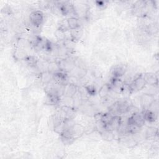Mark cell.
Here are the masks:
<instances>
[{
	"label": "cell",
	"mask_w": 159,
	"mask_h": 159,
	"mask_svg": "<svg viewBox=\"0 0 159 159\" xmlns=\"http://www.w3.org/2000/svg\"><path fill=\"white\" fill-rule=\"evenodd\" d=\"M155 101V99L153 95L147 93H144L140 99V104L144 109H147Z\"/></svg>",
	"instance_id": "5"
},
{
	"label": "cell",
	"mask_w": 159,
	"mask_h": 159,
	"mask_svg": "<svg viewBox=\"0 0 159 159\" xmlns=\"http://www.w3.org/2000/svg\"><path fill=\"white\" fill-rule=\"evenodd\" d=\"M29 20L32 25L35 27H39L43 22V14L40 10L34 11L29 15Z\"/></svg>",
	"instance_id": "3"
},
{
	"label": "cell",
	"mask_w": 159,
	"mask_h": 159,
	"mask_svg": "<svg viewBox=\"0 0 159 159\" xmlns=\"http://www.w3.org/2000/svg\"><path fill=\"white\" fill-rule=\"evenodd\" d=\"M145 119L142 112H134L127 120V125H132L141 128L145 124Z\"/></svg>",
	"instance_id": "2"
},
{
	"label": "cell",
	"mask_w": 159,
	"mask_h": 159,
	"mask_svg": "<svg viewBox=\"0 0 159 159\" xmlns=\"http://www.w3.org/2000/svg\"><path fill=\"white\" fill-rule=\"evenodd\" d=\"M110 86L109 84H105L103 85L99 91V95L101 98H106L107 96L109 91H110Z\"/></svg>",
	"instance_id": "14"
},
{
	"label": "cell",
	"mask_w": 159,
	"mask_h": 159,
	"mask_svg": "<svg viewBox=\"0 0 159 159\" xmlns=\"http://www.w3.org/2000/svg\"><path fill=\"white\" fill-rule=\"evenodd\" d=\"M85 132V129L80 124H74L71 127V133L74 139L80 138Z\"/></svg>",
	"instance_id": "8"
},
{
	"label": "cell",
	"mask_w": 159,
	"mask_h": 159,
	"mask_svg": "<svg viewBox=\"0 0 159 159\" xmlns=\"http://www.w3.org/2000/svg\"><path fill=\"white\" fill-rule=\"evenodd\" d=\"M83 35V31L80 28L71 30L70 31V39L73 42L78 41Z\"/></svg>",
	"instance_id": "11"
},
{
	"label": "cell",
	"mask_w": 159,
	"mask_h": 159,
	"mask_svg": "<svg viewBox=\"0 0 159 159\" xmlns=\"http://www.w3.org/2000/svg\"><path fill=\"white\" fill-rule=\"evenodd\" d=\"M129 84L132 93L142 90L147 85L143 75H139L132 81L131 83Z\"/></svg>",
	"instance_id": "4"
},
{
	"label": "cell",
	"mask_w": 159,
	"mask_h": 159,
	"mask_svg": "<svg viewBox=\"0 0 159 159\" xmlns=\"http://www.w3.org/2000/svg\"><path fill=\"white\" fill-rule=\"evenodd\" d=\"M143 78L147 84L150 86H158V80L157 76L153 73H146L143 75Z\"/></svg>",
	"instance_id": "6"
},
{
	"label": "cell",
	"mask_w": 159,
	"mask_h": 159,
	"mask_svg": "<svg viewBox=\"0 0 159 159\" xmlns=\"http://www.w3.org/2000/svg\"><path fill=\"white\" fill-rule=\"evenodd\" d=\"M86 90L88 93V94H90L91 95H94L96 94V89L94 86L89 85L86 87Z\"/></svg>",
	"instance_id": "18"
},
{
	"label": "cell",
	"mask_w": 159,
	"mask_h": 159,
	"mask_svg": "<svg viewBox=\"0 0 159 159\" xmlns=\"http://www.w3.org/2000/svg\"><path fill=\"white\" fill-rule=\"evenodd\" d=\"M125 73V68L121 65H117L112 70V75L113 78H120Z\"/></svg>",
	"instance_id": "12"
},
{
	"label": "cell",
	"mask_w": 159,
	"mask_h": 159,
	"mask_svg": "<svg viewBox=\"0 0 159 159\" xmlns=\"http://www.w3.org/2000/svg\"><path fill=\"white\" fill-rule=\"evenodd\" d=\"M158 134L157 129L155 127H149L146 131V137L147 138H151L155 137Z\"/></svg>",
	"instance_id": "17"
},
{
	"label": "cell",
	"mask_w": 159,
	"mask_h": 159,
	"mask_svg": "<svg viewBox=\"0 0 159 159\" xmlns=\"http://www.w3.org/2000/svg\"><path fill=\"white\" fill-rule=\"evenodd\" d=\"M132 103L127 99L120 100L116 102L110 107V113L113 116L125 114L131 109Z\"/></svg>",
	"instance_id": "1"
},
{
	"label": "cell",
	"mask_w": 159,
	"mask_h": 159,
	"mask_svg": "<svg viewBox=\"0 0 159 159\" xmlns=\"http://www.w3.org/2000/svg\"><path fill=\"white\" fill-rule=\"evenodd\" d=\"M142 113L145 121H147L148 122H154L157 119V113L150 109H145Z\"/></svg>",
	"instance_id": "9"
},
{
	"label": "cell",
	"mask_w": 159,
	"mask_h": 159,
	"mask_svg": "<svg viewBox=\"0 0 159 159\" xmlns=\"http://www.w3.org/2000/svg\"><path fill=\"white\" fill-rule=\"evenodd\" d=\"M102 137L106 140L111 141L114 139V134L112 131H110L108 130L103 129L101 133Z\"/></svg>",
	"instance_id": "15"
},
{
	"label": "cell",
	"mask_w": 159,
	"mask_h": 159,
	"mask_svg": "<svg viewBox=\"0 0 159 159\" xmlns=\"http://www.w3.org/2000/svg\"><path fill=\"white\" fill-rule=\"evenodd\" d=\"M66 23H67L68 28L70 30L80 28V20L76 17L71 16V17H68L66 20Z\"/></svg>",
	"instance_id": "10"
},
{
	"label": "cell",
	"mask_w": 159,
	"mask_h": 159,
	"mask_svg": "<svg viewBox=\"0 0 159 159\" xmlns=\"http://www.w3.org/2000/svg\"><path fill=\"white\" fill-rule=\"evenodd\" d=\"M77 88L74 84H67L64 86L63 93L66 98H72L77 93Z\"/></svg>",
	"instance_id": "7"
},
{
	"label": "cell",
	"mask_w": 159,
	"mask_h": 159,
	"mask_svg": "<svg viewBox=\"0 0 159 159\" xmlns=\"http://www.w3.org/2000/svg\"><path fill=\"white\" fill-rule=\"evenodd\" d=\"M25 61L31 67H34L37 64V58L34 56H27L24 58Z\"/></svg>",
	"instance_id": "16"
},
{
	"label": "cell",
	"mask_w": 159,
	"mask_h": 159,
	"mask_svg": "<svg viewBox=\"0 0 159 159\" xmlns=\"http://www.w3.org/2000/svg\"><path fill=\"white\" fill-rule=\"evenodd\" d=\"M40 80L43 83L48 84L52 80H53V74L52 75V73L49 71L43 72L41 73Z\"/></svg>",
	"instance_id": "13"
}]
</instances>
